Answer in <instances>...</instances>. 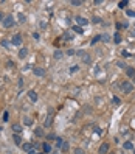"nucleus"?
<instances>
[{
	"instance_id": "f257e3e1",
	"label": "nucleus",
	"mask_w": 135,
	"mask_h": 154,
	"mask_svg": "<svg viewBox=\"0 0 135 154\" xmlns=\"http://www.w3.org/2000/svg\"><path fill=\"white\" fill-rule=\"evenodd\" d=\"M121 90H123L124 93H130L134 90V84L132 83H127V81H124L123 84H121Z\"/></svg>"
},
{
	"instance_id": "f03ea898",
	"label": "nucleus",
	"mask_w": 135,
	"mask_h": 154,
	"mask_svg": "<svg viewBox=\"0 0 135 154\" xmlns=\"http://www.w3.org/2000/svg\"><path fill=\"white\" fill-rule=\"evenodd\" d=\"M3 27L5 28H11L12 25H14V19H12V16H5V19H3Z\"/></svg>"
},
{
	"instance_id": "7ed1b4c3",
	"label": "nucleus",
	"mask_w": 135,
	"mask_h": 154,
	"mask_svg": "<svg viewBox=\"0 0 135 154\" xmlns=\"http://www.w3.org/2000/svg\"><path fill=\"white\" fill-rule=\"evenodd\" d=\"M22 148H23V151H25V153H29V154H36L34 145H31V143H25V145H22Z\"/></svg>"
},
{
	"instance_id": "20e7f679",
	"label": "nucleus",
	"mask_w": 135,
	"mask_h": 154,
	"mask_svg": "<svg viewBox=\"0 0 135 154\" xmlns=\"http://www.w3.org/2000/svg\"><path fill=\"white\" fill-rule=\"evenodd\" d=\"M11 44L16 45V47H20V45H22V36L20 34H14V36H12Z\"/></svg>"
},
{
	"instance_id": "39448f33",
	"label": "nucleus",
	"mask_w": 135,
	"mask_h": 154,
	"mask_svg": "<svg viewBox=\"0 0 135 154\" xmlns=\"http://www.w3.org/2000/svg\"><path fill=\"white\" fill-rule=\"evenodd\" d=\"M75 20H76V24H78V27H84V25H87V19H84L82 16H76L75 17Z\"/></svg>"
},
{
	"instance_id": "423d86ee",
	"label": "nucleus",
	"mask_w": 135,
	"mask_h": 154,
	"mask_svg": "<svg viewBox=\"0 0 135 154\" xmlns=\"http://www.w3.org/2000/svg\"><path fill=\"white\" fill-rule=\"evenodd\" d=\"M33 73H34L36 76H45V70L42 67H34L33 68Z\"/></svg>"
},
{
	"instance_id": "0eeeda50",
	"label": "nucleus",
	"mask_w": 135,
	"mask_h": 154,
	"mask_svg": "<svg viewBox=\"0 0 135 154\" xmlns=\"http://www.w3.org/2000/svg\"><path fill=\"white\" fill-rule=\"evenodd\" d=\"M109 149H110V145H109V143H101V146H100V154H107Z\"/></svg>"
},
{
	"instance_id": "6e6552de",
	"label": "nucleus",
	"mask_w": 135,
	"mask_h": 154,
	"mask_svg": "<svg viewBox=\"0 0 135 154\" xmlns=\"http://www.w3.org/2000/svg\"><path fill=\"white\" fill-rule=\"evenodd\" d=\"M12 142H14L17 146H20L22 145V137L19 136V134H14V136H12Z\"/></svg>"
},
{
	"instance_id": "1a4fd4ad",
	"label": "nucleus",
	"mask_w": 135,
	"mask_h": 154,
	"mask_svg": "<svg viewBox=\"0 0 135 154\" xmlns=\"http://www.w3.org/2000/svg\"><path fill=\"white\" fill-rule=\"evenodd\" d=\"M12 131H14V134H20L22 132V124H19V123H14L12 124V128H11Z\"/></svg>"
},
{
	"instance_id": "9d476101",
	"label": "nucleus",
	"mask_w": 135,
	"mask_h": 154,
	"mask_svg": "<svg viewBox=\"0 0 135 154\" xmlns=\"http://www.w3.org/2000/svg\"><path fill=\"white\" fill-rule=\"evenodd\" d=\"M51 123H53V112H51V114H48V117H47V120H45L44 126H45V128H48Z\"/></svg>"
},
{
	"instance_id": "9b49d317",
	"label": "nucleus",
	"mask_w": 135,
	"mask_h": 154,
	"mask_svg": "<svg viewBox=\"0 0 135 154\" xmlns=\"http://www.w3.org/2000/svg\"><path fill=\"white\" fill-rule=\"evenodd\" d=\"M126 75L129 78H134L135 76V68L134 67H126Z\"/></svg>"
},
{
	"instance_id": "f8f14e48",
	"label": "nucleus",
	"mask_w": 135,
	"mask_h": 154,
	"mask_svg": "<svg viewBox=\"0 0 135 154\" xmlns=\"http://www.w3.org/2000/svg\"><path fill=\"white\" fill-rule=\"evenodd\" d=\"M28 97H29V100H31L33 103H36V101H37V93H36L34 90H29V92H28Z\"/></svg>"
},
{
	"instance_id": "ddd939ff",
	"label": "nucleus",
	"mask_w": 135,
	"mask_h": 154,
	"mask_svg": "<svg viewBox=\"0 0 135 154\" xmlns=\"http://www.w3.org/2000/svg\"><path fill=\"white\" fill-rule=\"evenodd\" d=\"M28 55V48H20V51H19V58L20 59H25Z\"/></svg>"
},
{
	"instance_id": "4468645a",
	"label": "nucleus",
	"mask_w": 135,
	"mask_h": 154,
	"mask_svg": "<svg viewBox=\"0 0 135 154\" xmlns=\"http://www.w3.org/2000/svg\"><path fill=\"white\" fill-rule=\"evenodd\" d=\"M42 148H44V153L45 154L51 153V145H50V143H42Z\"/></svg>"
},
{
	"instance_id": "2eb2a0df",
	"label": "nucleus",
	"mask_w": 135,
	"mask_h": 154,
	"mask_svg": "<svg viewBox=\"0 0 135 154\" xmlns=\"http://www.w3.org/2000/svg\"><path fill=\"white\" fill-rule=\"evenodd\" d=\"M113 42H115V44H120V42H121V34H120V33H115V36H113Z\"/></svg>"
},
{
	"instance_id": "dca6fc26",
	"label": "nucleus",
	"mask_w": 135,
	"mask_h": 154,
	"mask_svg": "<svg viewBox=\"0 0 135 154\" xmlns=\"http://www.w3.org/2000/svg\"><path fill=\"white\" fill-rule=\"evenodd\" d=\"M82 61H84L85 64H90V62H92V58H90V55H87V53H85L84 56H82Z\"/></svg>"
},
{
	"instance_id": "f3484780",
	"label": "nucleus",
	"mask_w": 135,
	"mask_h": 154,
	"mask_svg": "<svg viewBox=\"0 0 135 154\" xmlns=\"http://www.w3.org/2000/svg\"><path fill=\"white\" fill-rule=\"evenodd\" d=\"M23 123L27 124V126H31V124H33V118H31V117H25V118H23Z\"/></svg>"
},
{
	"instance_id": "a211bd4d",
	"label": "nucleus",
	"mask_w": 135,
	"mask_h": 154,
	"mask_svg": "<svg viewBox=\"0 0 135 154\" xmlns=\"http://www.w3.org/2000/svg\"><path fill=\"white\" fill-rule=\"evenodd\" d=\"M62 56H64V53H62L61 50H56V51H54V58H56V59H61Z\"/></svg>"
},
{
	"instance_id": "6ab92c4d",
	"label": "nucleus",
	"mask_w": 135,
	"mask_h": 154,
	"mask_svg": "<svg viewBox=\"0 0 135 154\" xmlns=\"http://www.w3.org/2000/svg\"><path fill=\"white\" fill-rule=\"evenodd\" d=\"M112 101H113L115 106H120V104H121V100H120L118 97H112Z\"/></svg>"
},
{
	"instance_id": "aec40b11",
	"label": "nucleus",
	"mask_w": 135,
	"mask_h": 154,
	"mask_svg": "<svg viewBox=\"0 0 135 154\" xmlns=\"http://www.w3.org/2000/svg\"><path fill=\"white\" fill-rule=\"evenodd\" d=\"M73 31L78 33V34H82V33H84V30H82L81 27H78V25H76V27H73Z\"/></svg>"
},
{
	"instance_id": "412c9836",
	"label": "nucleus",
	"mask_w": 135,
	"mask_h": 154,
	"mask_svg": "<svg viewBox=\"0 0 135 154\" xmlns=\"http://www.w3.org/2000/svg\"><path fill=\"white\" fill-rule=\"evenodd\" d=\"M59 149H62V151H68V143L67 142H62V145H61V148Z\"/></svg>"
},
{
	"instance_id": "4be33fe9",
	"label": "nucleus",
	"mask_w": 135,
	"mask_h": 154,
	"mask_svg": "<svg viewBox=\"0 0 135 154\" xmlns=\"http://www.w3.org/2000/svg\"><path fill=\"white\" fill-rule=\"evenodd\" d=\"M124 149H134L132 142H126V143H124Z\"/></svg>"
},
{
	"instance_id": "5701e85b",
	"label": "nucleus",
	"mask_w": 135,
	"mask_h": 154,
	"mask_svg": "<svg viewBox=\"0 0 135 154\" xmlns=\"http://www.w3.org/2000/svg\"><path fill=\"white\" fill-rule=\"evenodd\" d=\"M101 41H103V42H110V36H109V34H103V36H101Z\"/></svg>"
},
{
	"instance_id": "b1692460",
	"label": "nucleus",
	"mask_w": 135,
	"mask_h": 154,
	"mask_svg": "<svg viewBox=\"0 0 135 154\" xmlns=\"http://www.w3.org/2000/svg\"><path fill=\"white\" fill-rule=\"evenodd\" d=\"M34 134H36V136H37V137H42V136H44V131H42L41 128H37V129L34 131Z\"/></svg>"
},
{
	"instance_id": "393cba45",
	"label": "nucleus",
	"mask_w": 135,
	"mask_h": 154,
	"mask_svg": "<svg viewBox=\"0 0 135 154\" xmlns=\"http://www.w3.org/2000/svg\"><path fill=\"white\" fill-rule=\"evenodd\" d=\"M71 5H73V6H79V5H82V0H71Z\"/></svg>"
},
{
	"instance_id": "a878e982",
	"label": "nucleus",
	"mask_w": 135,
	"mask_h": 154,
	"mask_svg": "<svg viewBox=\"0 0 135 154\" xmlns=\"http://www.w3.org/2000/svg\"><path fill=\"white\" fill-rule=\"evenodd\" d=\"M62 39H64V41H68V39H71V34L70 33H64V34H62Z\"/></svg>"
},
{
	"instance_id": "bb28decb",
	"label": "nucleus",
	"mask_w": 135,
	"mask_h": 154,
	"mask_svg": "<svg viewBox=\"0 0 135 154\" xmlns=\"http://www.w3.org/2000/svg\"><path fill=\"white\" fill-rule=\"evenodd\" d=\"M117 65H118V67H120V68H126V67H127V65L124 64L123 61H117Z\"/></svg>"
},
{
	"instance_id": "cd10ccee",
	"label": "nucleus",
	"mask_w": 135,
	"mask_h": 154,
	"mask_svg": "<svg viewBox=\"0 0 135 154\" xmlns=\"http://www.w3.org/2000/svg\"><path fill=\"white\" fill-rule=\"evenodd\" d=\"M100 41H101V36H95V37H93V41H92V45H95L96 42H100Z\"/></svg>"
},
{
	"instance_id": "c85d7f7f",
	"label": "nucleus",
	"mask_w": 135,
	"mask_h": 154,
	"mask_svg": "<svg viewBox=\"0 0 135 154\" xmlns=\"http://www.w3.org/2000/svg\"><path fill=\"white\" fill-rule=\"evenodd\" d=\"M75 154H85V151L82 148H75Z\"/></svg>"
},
{
	"instance_id": "c756f323",
	"label": "nucleus",
	"mask_w": 135,
	"mask_h": 154,
	"mask_svg": "<svg viewBox=\"0 0 135 154\" xmlns=\"http://www.w3.org/2000/svg\"><path fill=\"white\" fill-rule=\"evenodd\" d=\"M126 14L129 16V17H135V11H132V9H127V11H126Z\"/></svg>"
},
{
	"instance_id": "7c9ffc66",
	"label": "nucleus",
	"mask_w": 135,
	"mask_h": 154,
	"mask_svg": "<svg viewBox=\"0 0 135 154\" xmlns=\"http://www.w3.org/2000/svg\"><path fill=\"white\" fill-rule=\"evenodd\" d=\"M79 70V67L78 65H73V67H70V73H75V72H78Z\"/></svg>"
},
{
	"instance_id": "2f4dec72",
	"label": "nucleus",
	"mask_w": 135,
	"mask_h": 154,
	"mask_svg": "<svg viewBox=\"0 0 135 154\" xmlns=\"http://www.w3.org/2000/svg\"><path fill=\"white\" fill-rule=\"evenodd\" d=\"M118 6H120L121 9H124V8L127 6V2H120V3H118Z\"/></svg>"
},
{
	"instance_id": "473e14b6",
	"label": "nucleus",
	"mask_w": 135,
	"mask_h": 154,
	"mask_svg": "<svg viewBox=\"0 0 135 154\" xmlns=\"http://www.w3.org/2000/svg\"><path fill=\"white\" fill-rule=\"evenodd\" d=\"M8 120H9V114L5 112V114H3V122H8Z\"/></svg>"
},
{
	"instance_id": "72a5a7b5",
	"label": "nucleus",
	"mask_w": 135,
	"mask_h": 154,
	"mask_svg": "<svg viewBox=\"0 0 135 154\" xmlns=\"http://www.w3.org/2000/svg\"><path fill=\"white\" fill-rule=\"evenodd\" d=\"M62 142H64V140H62V139H56V145H58V148H61Z\"/></svg>"
},
{
	"instance_id": "f704fd0d",
	"label": "nucleus",
	"mask_w": 135,
	"mask_h": 154,
	"mask_svg": "<svg viewBox=\"0 0 135 154\" xmlns=\"http://www.w3.org/2000/svg\"><path fill=\"white\" fill-rule=\"evenodd\" d=\"M2 45H3L5 48H8V47H9V42H8V41H2Z\"/></svg>"
},
{
	"instance_id": "c9c22d12",
	"label": "nucleus",
	"mask_w": 135,
	"mask_h": 154,
	"mask_svg": "<svg viewBox=\"0 0 135 154\" xmlns=\"http://www.w3.org/2000/svg\"><path fill=\"white\" fill-rule=\"evenodd\" d=\"M6 67H9V68H14V62H11V61H8V62H6Z\"/></svg>"
},
{
	"instance_id": "e433bc0d",
	"label": "nucleus",
	"mask_w": 135,
	"mask_h": 154,
	"mask_svg": "<svg viewBox=\"0 0 135 154\" xmlns=\"http://www.w3.org/2000/svg\"><path fill=\"white\" fill-rule=\"evenodd\" d=\"M75 53H76L78 56H84V55H85V51H82V50H79V51H75Z\"/></svg>"
},
{
	"instance_id": "4c0bfd02",
	"label": "nucleus",
	"mask_w": 135,
	"mask_h": 154,
	"mask_svg": "<svg viewBox=\"0 0 135 154\" xmlns=\"http://www.w3.org/2000/svg\"><path fill=\"white\" fill-rule=\"evenodd\" d=\"M19 20H20V22H25V16L22 14V12H20V14H19Z\"/></svg>"
},
{
	"instance_id": "58836bf2",
	"label": "nucleus",
	"mask_w": 135,
	"mask_h": 154,
	"mask_svg": "<svg viewBox=\"0 0 135 154\" xmlns=\"http://www.w3.org/2000/svg\"><path fill=\"white\" fill-rule=\"evenodd\" d=\"M48 140H53V139H56V136H54V134H48Z\"/></svg>"
},
{
	"instance_id": "ea45409f",
	"label": "nucleus",
	"mask_w": 135,
	"mask_h": 154,
	"mask_svg": "<svg viewBox=\"0 0 135 154\" xmlns=\"http://www.w3.org/2000/svg\"><path fill=\"white\" fill-rule=\"evenodd\" d=\"M121 55H123V56H124V58H127V56H129V53H127V51H126V50H123V51H121Z\"/></svg>"
},
{
	"instance_id": "a19ab883",
	"label": "nucleus",
	"mask_w": 135,
	"mask_h": 154,
	"mask_svg": "<svg viewBox=\"0 0 135 154\" xmlns=\"http://www.w3.org/2000/svg\"><path fill=\"white\" fill-rule=\"evenodd\" d=\"M93 22H95V24H98V22H101V19L100 17H93Z\"/></svg>"
},
{
	"instance_id": "79ce46f5",
	"label": "nucleus",
	"mask_w": 135,
	"mask_h": 154,
	"mask_svg": "<svg viewBox=\"0 0 135 154\" xmlns=\"http://www.w3.org/2000/svg\"><path fill=\"white\" fill-rule=\"evenodd\" d=\"M93 3H95V5H101V3H103V0H95Z\"/></svg>"
},
{
	"instance_id": "37998d69",
	"label": "nucleus",
	"mask_w": 135,
	"mask_h": 154,
	"mask_svg": "<svg viewBox=\"0 0 135 154\" xmlns=\"http://www.w3.org/2000/svg\"><path fill=\"white\" fill-rule=\"evenodd\" d=\"M3 19H5V16H3V12H0V22H3Z\"/></svg>"
},
{
	"instance_id": "c03bdc74",
	"label": "nucleus",
	"mask_w": 135,
	"mask_h": 154,
	"mask_svg": "<svg viewBox=\"0 0 135 154\" xmlns=\"http://www.w3.org/2000/svg\"><path fill=\"white\" fill-rule=\"evenodd\" d=\"M132 81H134V83H135V76H134V78H132Z\"/></svg>"
},
{
	"instance_id": "a18cd8bd",
	"label": "nucleus",
	"mask_w": 135,
	"mask_h": 154,
	"mask_svg": "<svg viewBox=\"0 0 135 154\" xmlns=\"http://www.w3.org/2000/svg\"><path fill=\"white\" fill-rule=\"evenodd\" d=\"M37 154H45V153H37Z\"/></svg>"
},
{
	"instance_id": "49530a36",
	"label": "nucleus",
	"mask_w": 135,
	"mask_h": 154,
	"mask_svg": "<svg viewBox=\"0 0 135 154\" xmlns=\"http://www.w3.org/2000/svg\"><path fill=\"white\" fill-rule=\"evenodd\" d=\"M134 154H135V149H134Z\"/></svg>"
},
{
	"instance_id": "de8ad7c7",
	"label": "nucleus",
	"mask_w": 135,
	"mask_h": 154,
	"mask_svg": "<svg viewBox=\"0 0 135 154\" xmlns=\"http://www.w3.org/2000/svg\"><path fill=\"white\" fill-rule=\"evenodd\" d=\"M134 58H135V55H134Z\"/></svg>"
}]
</instances>
